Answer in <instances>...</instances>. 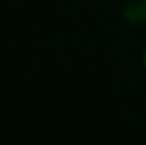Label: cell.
I'll return each mask as SVG.
<instances>
[{
  "label": "cell",
  "mask_w": 146,
  "mask_h": 145,
  "mask_svg": "<svg viewBox=\"0 0 146 145\" xmlns=\"http://www.w3.org/2000/svg\"><path fill=\"white\" fill-rule=\"evenodd\" d=\"M124 19L129 24H146V0H131L124 7Z\"/></svg>",
  "instance_id": "6da1fadb"
},
{
  "label": "cell",
  "mask_w": 146,
  "mask_h": 145,
  "mask_svg": "<svg viewBox=\"0 0 146 145\" xmlns=\"http://www.w3.org/2000/svg\"><path fill=\"white\" fill-rule=\"evenodd\" d=\"M143 60H145V67H146V51H145V58Z\"/></svg>",
  "instance_id": "7a4b0ae2"
}]
</instances>
